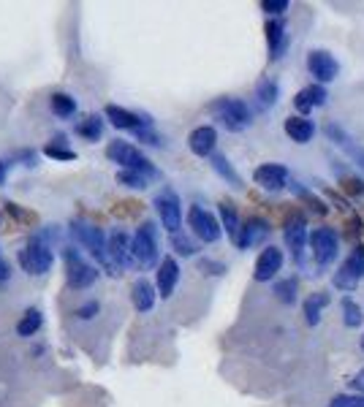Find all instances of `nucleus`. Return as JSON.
<instances>
[{
    "mask_svg": "<svg viewBox=\"0 0 364 407\" xmlns=\"http://www.w3.org/2000/svg\"><path fill=\"white\" fill-rule=\"evenodd\" d=\"M188 226H191V231L196 234L198 239L207 242V244L218 242L220 234H223L220 223H218L207 210H201V207H191V210H188Z\"/></svg>",
    "mask_w": 364,
    "mask_h": 407,
    "instance_id": "9",
    "label": "nucleus"
},
{
    "mask_svg": "<svg viewBox=\"0 0 364 407\" xmlns=\"http://www.w3.org/2000/svg\"><path fill=\"white\" fill-rule=\"evenodd\" d=\"M131 256L141 269H152L158 264V231L152 223H141L131 239Z\"/></svg>",
    "mask_w": 364,
    "mask_h": 407,
    "instance_id": "5",
    "label": "nucleus"
},
{
    "mask_svg": "<svg viewBox=\"0 0 364 407\" xmlns=\"http://www.w3.org/2000/svg\"><path fill=\"white\" fill-rule=\"evenodd\" d=\"M340 310H343V323H346L348 329H356V326L362 323V310H359V304L353 302L350 296H346V299L340 302Z\"/></svg>",
    "mask_w": 364,
    "mask_h": 407,
    "instance_id": "32",
    "label": "nucleus"
},
{
    "mask_svg": "<svg viewBox=\"0 0 364 407\" xmlns=\"http://www.w3.org/2000/svg\"><path fill=\"white\" fill-rule=\"evenodd\" d=\"M41 323H44L41 313H38L36 307H31V310L22 315V320L16 323V334H19V337H33V334L41 329Z\"/></svg>",
    "mask_w": 364,
    "mask_h": 407,
    "instance_id": "30",
    "label": "nucleus"
},
{
    "mask_svg": "<svg viewBox=\"0 0 364 407\" xmlns=\"http://www.w3.org/2000/svg\"><path fill=\"white\" fill-rule=\"evenodd\" d=\"M307 242H310V247H313V258L318 261L321 266L332 264L334 258H337V253H340L337 231L329 226H321V228H316L313 234H307Z\"/></svg>",
    "mask_w": 364,
    "mask_h": 407,
    "instance_id": "7",
    "label": "nucleus"
},
{
    "mask_svg": "<svg viewBox=\"0 0 364 407\" xmlns=\"http://www.w3.org/2000/svg\"><path fill=\"white\" fill-rule=\"evenodd\" d=\"M215 144H218V134H215L213 125H198L196 131H191V136H188V147L198 158H210Z\"/></svg>",
    "mask_w": 364,
    "mask_h": 407,
    "instance_id": "18",
    "label": "nucleus"
},
{
    "mask_svg": "<svg viewBox=\"0 0 364 407\" xmlns=\"http://www.w3.org/2000/svg\"><path fill=\"white\" fill-rule=\"evenodd\" d=\"M136 139L139 141H144V144H155V147H158V144H164V139L155 134L152 128H141V131H136Z\"/></svg>",
    "mask_w": 364,
    "mask_h": 407,
    "instance_id": "39",
    "label": "nucleus"
},
{
    "mask_svg": "<svg viewBox=\"0 0 364 407\" xmlns=\"http://www.w3.org/2000/svg\"><path fill=\"white\" fill-rule=\"evenodd\" d=\"M16 258H19L22 271H28L33 277L46 274V271L52 269V261H55V258H52V247H46L44 242H38V239L28 242V247H22Z\"/></svg>",
    "mask_w": 364,
    "mask_h": 407,
    "instance_id": "6",
    "label": "nucleus"
},
{
    "mask_svg": "<svg viewBox=\"0 0 364 407\" xmlns=\"http://www.w3.org/2000/svg\"><path fill=\"white\" fill-rule=\"evenodd\" d=\"M326 90H323V85H310V87H304V90L296 92V98H294V106L299 109V112H313V109H318V106L326 104Z\"/></svg>",
    "mask_w": 364,
    "mask_h": 407,
    "instance_id": "21",
    "label": "nucleus"
},
{
    "mask_svg": "<svg viewBox=\"0 0 364 407\" xmlns=\"http://www.w3.org/2000/svg\"><path fill=\"white\" fill-rule=\"evenodd\" d=\"M107 253H109V261L120 269H128L134 266V256H131V237L125 231H114L107 242Z\"/></svg>",
    "mask_w": 364,
    "mask_h": 407,
    "instance_id": "14",
    "label": "nucleus"
},
{
    "mask_svg": "<svg viewBox=\"0 0 364 407\" xmlns=\"http://www.w3.org/2000/svg\"><path fill=\"white\" fill-rule=\"evenodd\" d=\"M253 180H256L258 188L269 190V193H277L289 185V168L280 166V163H264L253 171Z\"/></svg>",
    "mask_w": 364,
    "mask_h": 407,
    "instance_id": "13",
    "label": "nucleus"
},
{
    "mask_svg": "<svg viewBox=\"0 0 364 407\" xmlns=\"http://www.w3.org/2000/svg\"><path fill=\"white\" fill-rule=\"evenodd\" d=\"M49 106H52V114L60 117V120L74 117V112H76V101L68 92H55V95L49 98Z\"/></svg>",
    "mask_w": 364,
    "mask_h": 407,
    "instance_id": "28",
    "label": "nucleus"
},
{
    "mask_svg": "<svg viewBox=\"0 0 364 407\" xmlns=\"http://www.w3.org/2000/svg\"><path fill=\"white\" fill-rule=\"evenodd\" d=\"M362 350H364V337H362Z\"/></svg>",
    "mask_w": 364,
    "mask_h": 407,
    "instance_id": "47",
    "label": "nucleus"
},
{
    "mask_svg": "<svg viewBox=\"0 0 364 407\" xmlns=\"http://www.w3.org/2000/svg\"><path fill=\"white\" fill-rule=\"evenodd\" d=\"M267 41H269V55H272V60H277V58L283 55V49H286V41H289V36H286V22H283V19H269V22H267Z\"/></svg>",
    "mask_w": 364,
    "mask_h": 407,
    "instance_id": "23",
    "label": "nucleus"
},
{
    "mask_svg": "<svg viewBox=\"0 0 364 407\" xmlns=\"http://www.w3.org/2000/svg\"><path fill=\"white\" fill-rule=\"evenodd\" d=\"M220 220H223V228H226L228 239L237 242V234H240V215H237V207L231 201H220Z\"/></svg>",
    "mask_w": 364,
    "mask_h": 407,
    "instance_id": "27",
    "label": "nucleus"
},
{
    "mask_svg": "<svg viewBox=\"0 0 364 407\" xmlns=\"http://www.w3.org/2000/svg\"><path fill=\"white\" fill-rule=\"evenodd\" d=\"M201 269H213V274H223L226 266H223V264H215V261H201Z\"/></svg>",
    "mask_w": 364,
    "mask_h": 407,
    "instance_id": "43",
    "label": "nucleus"
},
{
    "mask_svg": "<svg viewBox=\"0 0 364 407\" xmlns=\"http://www.w3.org/2000/svg\"><path fill=\"white\" fill-rule=\"evenodd\" d=\"M323 131H326V136L332 139L337 147H343V150L348 152L350 158H353V161L364 168V147H359V144H356V141H353V139H350V136L346 134V131H343L337 122H326V128H323Z\"/></svg>",
    "mask_w": 364,
    "mask_h": 407,
    "instance_id": "20",
    "label": "nucleus"
},
{
    "mask_svg": "<svg viewBox=\"0 0 364 407\" xmlns=\"http://www.w3.org/2000/svg\"><path fill=\"white\" fill-rule=\"evenodd\" d=\"M326 407H364V399L362 396H353V394H340Z\"/></svg>",
    "mask_w": 364,
    "mask_h": 407,
    "instance_id": "37",
    "label": "nucleus"
},
{
    "mask_svg": "<svg viewBox=\"0 0 364 407\" xmlns=\"http://www.w3.org/2000/svg\"><path fill=\"white\" fill-rule=\"evenodd\" d=\"M283 237H286V244H289L294 261H296V264H302L304 261V242H307V220H304V215H291L289 220H286V231H283Z\"/></svg>",
    "mask_w": 364,
    "mask_h": 407,
    "instance_id": "11",
    "label": "nucleus"
},
{
    "mask_svg": "<svg viewBox=\"0 0 364 407\" xmlns=\"http://www.w3.org/2000/svg\"><path fill=\"white\" fill-rule=\"evenodd\" d=\"M155 210L161 215V223L166 228L168 234H177L182 226V207H180V198L171 188H164L158 196H155Z\"/></svg>",
    "mask_w": 364,
    "mask_h": 407,
    "instance_id": "8",
    "label": "nucleus"
},
{
    "mask_svg": "<svg viewBox=\"0 0 364 407\" xmlns=\"http://www.w3.org/2000/svg\"><path fill=\"white\" fill-rule=\"evenodd\" d=\"M107 117L114 128H120V131H134V134L141 131V128H150L152 125V120L141 117V114H136V112H128V109H122V106H117V104L107 106Z\"/></svg>",
    "mask_w": 364,
    "mask_h": 407,
    "instance_id": "15",
    "label": "nucleus"
},
{
    "mask_svg": "<svg viewBox=\"0 0 364 407\" xmlns=\"http://www.w3.org/2000/svg\"><path fill=\"white\" fill-rule=\"evenodd\" d=\"M3 226H6V220H3V215H0V231H3Z\"/></svg>",
    "mask_w": 364,
    "mask_h": 407,
    "instance_id": "46",
    "label": "nucleus"
},
{
    "mask_svg": "<svg viewBox=\"0 0 364 407\" xmlns=\"http://www.w3.org/2000/svg\"><path fill=\"white\" fill-rule=\"evenodd\" d=\"M63 261H65V283H68V288L85 291V288H90L98 280V269L92 264H87L76 247H65L63 250Z\"/></svg>",
    "mask_w": 364,
    "mask_h": 407,
    "instance_id": "4",
    "label": "nucleus"
},
{
    "mask_svg": "<svg viewBox=\"0 0 364 407\" xmlns=\"http://www.w3.org/2000/svg\"><path fill=\"white\" fill-rule=\"evenodd\" d=\"M46 158H55V161H76V152L68 147H58V144H46L44 147Z\"/></svg>",
    "mask_w": 364,
    "mask_h": 407,
    "instance_id": "36",
    "label": "nucleus"
},
{
    "mask_svg": "<svg viewBox=\"0 0 364 407\" xmlns=\"http://www.w3.org/2000/svg\"><path fill=\"white\" fill-rule=\"evenodd\" d=\"M71 234H74V239L90 253L104 269H109V274H120L117 266L109 261V253H107V237H104V231L98 226H90V223H82V220H74L71 223Z\"/></svg>",
    "mask_w": 364,
    "mask_h": 407,
    "instance_id": "1",
    "label": "nucleus"
},
{
    "mask_svg": "<svg viewBox=\"0 0 364 407\" xmlns=\"http://www.w3.org/2000/svg\"><path fill=\"white\" fill-rule=\"evenodd\" d=\"M350 389L353 391H359V394H364V367L353 375V380H350Z\"/></svg>",
    "mask_w": 364,
    "mask_h": 407,
    "instance_id": "42",
    "label": "nucleus"
},
{
    "mask_svg": "<svg viewBox=\"0 0 364 407\" xmlns=\"http://www.w3.org/2000/svg\"><path fill=\"white\" fill-rule=\"evenodd\" d=\"M362 277H364V247L356 250V253H350L343 261L340 271L334 274V286L340 288V291H353V288L362 283Z\"/></svg>",
    "mask_w": 364,
    "mask_h": 407,
    "instance_id": "10",
    "label": "nucleus"
},
{
    "mask_svg": "<svg viewBox=\"0 0 364 407\" xmlns=\"http://www.w3.org/2000/svg\"><path fill=\"white\" fill-rule=\"evenodd\" d=\"M256 98H258V104L264 106V109H269V106L277 104V98H280V85L274 82V79H261L256 85Z\"/></svg>",
    "mask_w": 364,
    "mask_h": 407,
    "instance_id": "26",
    "label": "nucleus"
},
{
    "mask_svg": "<svg viewBox=\"0 0 364 407\" xmlns=\"http://www.w3.org/2000/svg\"><path fill=\"white\" fill-rule=\"evenodd\" d=\"M269 237V223L264 217H250L247 223L240 226V234H237V247L240 250H247V247H256L261 242Z\"/></svg>",
    "mask_w": 364,
    "mask_h": 407,
    "instance_id": "16",
    "label": "nucleus"
},
{
    "mask_svg": "<svg viewBox=\"0 0 364 407\" xmlns=\"http://www.w3.org/2000/svg\"><path fill=\"white\" fill-rule=\"evenodd\" d=\"M177 283H180V264L171 256H166L158 266V293H161V299H168L174 293Z\"/></svg>",
    "mask_w": 364,
    "mask_h": 407,
    "instance_id": "19",
    "label": "nucleus"
},
{
    "mask_svg": "<svg viewBox=\"0 0 364 407\" xmlns=\"http://www.w3.org/2000/svg\"><path fill=\"white\" fill-rule=\"evenodd\" d=\"M76 134L82 136L85 141H98L104 136V120L98 114H90V117H85V120L76 125Z\"/></svg>",
    "mask_w": 364,
    "mask_h": 407,
    "instance_id": "29",
    "label": "nucleus"
},
{
    "mask_svg": "<svg viewBox=\"0 0 364 407\" xmlns=\"http://www.w3.org/2000/svg\"><path fill=\"white\" fill-rule=\"evenodd\" d=\"M117 182L125 185V188H134V190H144L150 177H144V174H139V171H125V168H120V171H117Z\"/></svg>",
    "mask_w": 364,
    "mask_h": 407,
    "instance_id": "33",
    "label": "nucleus"
},
{
    "mask_svg": "<svg viewBox=\"0 0 364 407\" xmlns=\"http://www.w3.org/2000/svg\"><path fill=\"white\" fill-rule=\"evenodd\" d=\"M261 9L267 11V14H283V11H289V0H264L261 3Z\"/></svg>",
    "mask_w": 364,
    "mask_h": 407,
    "instance_id": "38",
    "label": "nucleus"
},
{
    "mask_svg": "<svg viewBox=\"0 0 364 407\" xmlns=\"http://www.w3.org/2000/svg\"><path fill=\"white\" fill-rule=\"evenodd\" d=\"M213 168L223 177V180L231 182V188H242V180H240V174L234 171V166L228 163L226 155H213Z\"/></svg>",
    "mask_w": 364,
    "mask_h": 407,
    "instance_id": "31",
    "label": "nucleus"
},
{
    "mask_svg": "<svg viewBox=\"0 0 364 407\" xmlns=\"http://www.w3.org/2000/svg\"><path fill=\"white\" fill-rule=\"evenodd\" d=\"M131 299H134V307L139 313H150L152 304H155V288L147 280H136L134 288H131Z\"/></svg>",
    "mask_w": 364,
    "mask_h": 407,
    "instance_id": "24",
    "label": "nucleus"
},
{
    "mask_svg": "<svg viewBox=\"0 0 364 407\" xmlns=\"http://www.w3.org/2000/svg\"><path fill=\"white\" fill-rule=\"evenodd\" d=\"M329 304V293L326 291H316L307 302H304V318H307V323L310 326H318L321 323V310Z\"/></svg>",
    "mask_w": 364,
    "mask_h": 407,
    "instance_id": "25",
    "label": "nucleus"
},
{
    "mask_svg": "<svg viewBox=\"0 0 364 407\" xmlns=\"http://www.w3.org/2000/svg\"><path fill=\"white\" fill-rule=\"evenodd\" d=\"M101 307H98V302H87V304H82L79 310H76V318L79 320H90V318H95V313H98Z\"/></svg>",
    "mask_w": 364,
    "mask_h": 407,
    "instance_id": "40",
    "label": "nucleus"
},
{
    "mask_svg": "<svg viewBox=\"0 0 364 407\" xmlns=\"http://www.w3.org/2000/svg\"><path fill=\"white\" fill-rule=\"evenodd\" d=\"M171 247H174L180 256H193V253H196V244L188 239V237H182L180 231L171 234Z\"/></svg>",
    "mask_w": 364,
    "mask_h": 407,
    "instance_id": "35",
    "label": "nucleus"
},
{
    "mask_svg": "<svg viewBox=\"0 0 364 407\" xmlns=\"http://www.w3.org/2000/svg\"><path fill=\"white\" fill-rule=\"evenodd\" d=\"M283 128H286V134L291 136V141H296V144H307V141L313 139V134H316L313 120H307V117H302V114L289 117V120L283 122Z\"/></svg>",
    "mask_w": 364,
    "mask_h": 407,
    "instance_id": "22",
    "label": "nucleus"
},
{
    "mask_svg": "<svg viewBox=\"0 0 364 407\" xmlns=\"http://www.w3.org/2000/svg\"><path fill=\"white\" fill-rule=\"evenodd\" d=\"M210 112H213V117L226 131H234V134H240V131H245V128H250V109H247V104L245 101H240V98H218V101H213L210 104Z\"/></svg>",
    "mask_w": 364,
    "mask_h": 407,
    "instance_id": "2",
    "label": "nucleus"
},
{
    "mask_svg": "<svg viewBox=\"0 0 364 407\" xmlns=\"http://www.w3.org/2000/svg\"><path fill=\"white\" fill-rule=\"evenodd\" d=\"M307 68L318 82H334L340 74V63L334 60V55H329L326 49H313L307 55Z\"/></svg>",
    "mask_w": 364,
    "mask_h": 407,
    "instance_id": "12",
    "label": "nucleus"
},
{
    "mask_svg": "<svg viewBox=\"0 0 364 407\" xmlns=\"http://www.w3.org/2000/svg\"><path fill=\"white\" fill-rule=\"evenodd\" d=\"M11 280V269H9V264L0 258V283H9Z\"/></svg>",
    "mask_w": 364,
    "mask_h": 407,
    "instance_id": "44",
    "label": "nucleus"
},
{
    "mask_svg": "<svg viewBox=\"0 0 364 407\" xmlns=\"http://www.w3.org/2000/svg\"><path fill=\"white\" fill-rule=\"evenodd\" d=\"M107 158L112 163H120L125 171H139V174H144V177H150V180L158 177V171H155V166H152L150 161H147L134 144H128V141H122V139H114V141L109 144Z\"/></svg>",
    "mask_w": 364,
    "mask_h": 407,
    "instance_id": "3",
    "label": "nucleus"
},
{
    "mask_svg": "<svg viewBox=\"0 0 364 407\" xmlns=\"http://www.w3.org/2000/svg\"><path fill=\"white\" fill-rule=\"evenodd\" d=\"M6 210L11 212V215H14L16 220H25V223H33V215H28V212H22V210H19V207H16V204H6Z\"/></svg>",
    "mask_w": 364,
    "mask_h": 407,
    "instance_id": "41",
    "label": "nucleus"
},
{
    "mask_svg": "<svg viewBox=\"0 0 364 407\" xmlns=\"http://www.w3.org/2000/svg\"><path fill=\"white\" fill-rule=\"evenodd\" d=\"M280 266H283V250L269 244V247L261 250V256L256 261V269H253V277H256L258 283H269L274 274L280 271Z\"/></svg>",
    "mask_w": 364,
    "mask_h": 407,
    "instance_id": "17",
    "label": "nucleus"
},
{
    "mask_svg": "<svg viewBox=\"0 0 364 407\" xmlns=\"http://www.w3.org/2000/svg\"><path fill=\"white\" fill-rule=\"evenodd\" d=\"M9 166H11L9 161H0V185L6 182V171H9Z\"/></svg>",
    "mask_w": 364,
    "mask_h": 407,
    "instance_id": "45",
    "label": "nucleus"
},
{
    "mask_svg": "<svg viewBox=\"0 0 364 407\" xmlns=\"http://www.w3.org/2000/svg\"><path fill=\"white\" fill-rule=\"evenodd\" d=\"M274 296L283 304H294L296 302V280H280L274 286Z\"/></svg>",
    "mask_w": 364,
    "mask_h": 407,
    "instance_id": "34",
    "label": "nucleus"
}]
</instances>
